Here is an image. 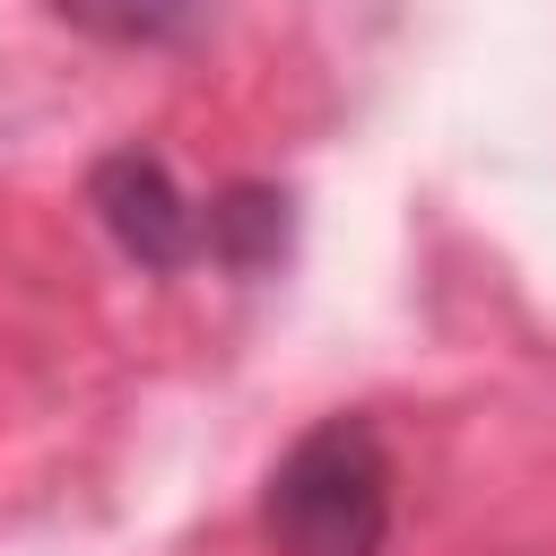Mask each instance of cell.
I'll return each instance as SVG.
<instances>
[{
    "label": "cell",
    "instance_id": "6da1fadb",
    "mask_svg": "<svg viewBox=\"0 0 556 556\" xmlns=\"http://www.w3.org/2000/svg\"><path fill=\"white\" fill-rule=\"evenodd\" d=\"M261 530L278 539V556H382V539H391V452H382L374 417L304 426L261 486Z\"/></svg>",
    "mask_w": 556,
    "mask_h": 556
},
{
    "label": "cell",
    "instance_id": "7a4b0ae2",
    "mask_svg": "<svg viewBox=\"0 0 556 556\" xmlns=\"http://www.w3.org/2000/svg\"><path fill=\"white\" fill-rule=\"evenodd\" d=\"M87 208L113 235L122 261H139L148 278H174L200 261V200L174 182V165L156 148H113L87 165Z\"/></svg>",
    "mask_w": 556,
    "mask_h": 556
},
{
    "label": "cell",
    "instance_id": "3957f363",
    "mask_svg": "<svg viewBox=\"0 0 556 556\" xmlns=\"http://www.w3.org/2000/svg\"><path fill=\"white\" fill-rule=\"evenodd\" d=\"M200 252H208L226 278H269V269L295 252V191H287V182H261V174L208 191V208H200Z\"/></svg>",
    "mask_w": 556,
    "mask_h": 556
},
{
    "label": "cell",
    "instance_id": "277c9868",
    "mask_svg": "<svg viewBox=\"0 0 556 556\" xmlns=\"http://www.w3.org/2000/svg\"><path fill=\"white\" fill-rule=\"evenodd\" d=\"M43 9L96 43H122V52H174L208 26V0H43Z\"/></svg>",
    "mask_w": 556,
    "mask_h": 556
}]
</instances>
